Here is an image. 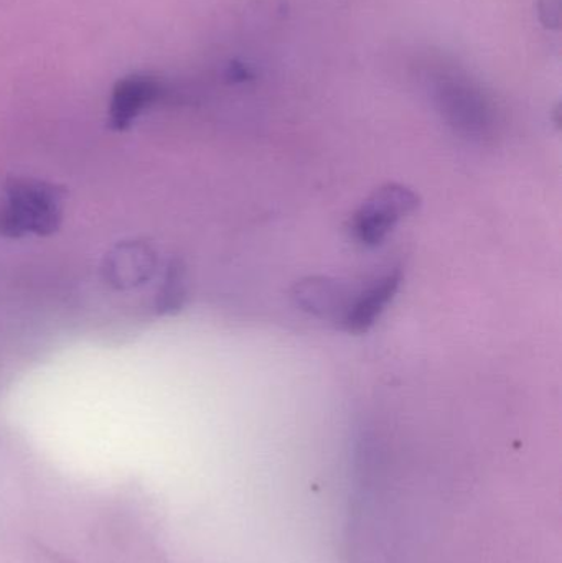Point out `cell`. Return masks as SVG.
<instances>
[{
	"label": "cell",
	"mask_w": 562,
	"mask_h": 563,
	"mask_svg": "<svg viewBox=\"0 0 562 563\" xmlns=\"http://www.w3.org/2000/svg\"><path fill=\"white\" fill-rule=\"evenodd\" d=\"M164 92V86L154 76L134 75L121 79L112 89L109 128L118 132L128 131L141 112L161 101Z\"/></svg>",
	"instance_id": "obj_3"
},
{
	"label": "cell",
	"mask_w": 562,
	"mask_h": 563,
	"mask_svg": "<svg viewBox=\"0 0 562 563\" xmlns=\"http://www.w3.org/2000/svg\"><path fill=\"white\" fill-rule=\"evenodd\" d=\"M63 200L59 190L40 180H12L0 205V236L15 238L33 233L48 236L58 230Z\"/></svg>",
	"instance_id": "obj_1"
},
{
	"label": "cell",
	"mask_w": 562,
	"mask_h": 563,
	"mask_svg": "<svg viewBox=\"0 0 562 563\" xmlns=\"http://www.w3.org/2000/svg\"><path fill=\"white\" fill-rule=\"evenodd\" d=\"M157 269V256L148 244L142 241H128L118 244L106 256L104 279L119 290L139 287L154 277Z\"/></svg>",
	"instance_id": "obj_4"
},
{
	"label": "cell",
	"mask_w": 562,
	"mask_h": 563,
	"mask_svg": "<svg viewBox=\"0 0 562 563\" xmlns=\"http://www.w3.org/2000/svg\"><path fill=\"white\" fill-rule=\"evenodd\" d=\"M439 91L442 108L455 125H461L467 131H482L485 128L488 114L481 96L454 81L444 82Z\"/></svg>",
	"instance_id": "obj_6"
},
{
	"label": "cell",
	"mask_w": 562,
	"mask_h": 563,
	"mask_svg": "<svg viewBox=\"0 0 562 563\" xmlns=\"http://www.w3.org/2000/svg\"><path fill=\"white\" fill-rule=\"evenodd\" d=\"M185 298H187V287H185V271L178 261H172L165 274L164 284L158 288L155 308L161 314H172L181 310Z\"/></svg>",
	"instance_id": "obj_7"
},
{
	"label": "cell",
	"mask_w": 562,
	"mask_h": 563,
	"mask_svg": "<svg viewBox=\"0 0 562 563\" xmlns=\"http://www.w3.org/2000/svg\"><path fill=\"white\" fill-rule=\"evenodd\" d=\"M399 285H401V271L395 269L383 274L350 300L349 308L342 318L343 327L352 333L370 330L395 297Z\"/></svg>",
	"instance_id": "obj_5"
},
{
	"label": "cell",
	"mask_w": 562,
	"mask_h": 563,
	"mask_svg": "<svg viewBox=\"0 0 562 563\" xmlns=\"http://www.w3.org/2000/svg\"><path fill=\"white\" fill-rule=\"evenodd\" d=\"M418 207V197L401 185H388L373 194L352 220L353 238L366 247L386 240L393 228Z\"/></svg>",
	"instance_id": "obj_2"
}]
</instances>
